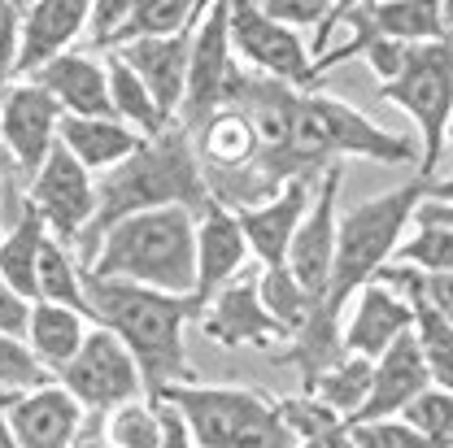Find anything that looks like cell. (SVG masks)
<instances>
[{"label":"cell","instance_id":"1","mask_svg":"<svg viewBox=\"0 0 453 448\" xmlns=\"http://www.w3.org/2000/svg\"><path fill=\"white\" fill-rule=\"evenodd\" d=\"M210 187L196 162V144L192 135L174 122L162 135L144 140V148L135 157H127L122 166L101 174L96 183V214L88 231L79 235V266L88 270L96 257V244L110 226L127 223L135 214H153V209H192L196 218L210 209Z\"/></svg>","mask_w":453,"mask_h":448},{"label":"cell","instance_id":"2","mask_svg":"<svg viewBox=\"0 0 453 448\" xmlns=\"http://www.w3.org/2000/svg\"><path fill=\"white\" fill-rule=\"evenodd\" d=\"M83 287H88L92 323L118 336L122 348L131 353V361L144 379L149 405L166 388L196 383V370H192L188 348H183V327H188V318H196L188 296H166L153 287L92 279V275H83Z\"/></svg>","mask_w":453,"mask_h":448},{"label":"cell","instance_id":"3","mask_svg":"<svg viewBox=\"0 0 453 448\" xmlns=\"http://www.w3.org/2000/svg\"><path fill=\"white\" fill-rule=\"evenodd\" d=\"M92 279H118L153 287L166 296L196 292V214L192 209H153L110 226L96 244Z\"/></svg>","mask_w":453,"mask_h":448},{"label":"cell","instance_id":"4","mask_svg":"<svg viewBox=\"0 0 453 448\" xmlns=\"http://www.w3.org/2000/svg\"><path fill=\"white\" fill-rule=\"evenodd\" d=\"M344 157H366V162H384V166H418V148L405 135L375 126L353 105L323 96V92L296 96L292 131H288V144L275 162L280 178L288 183L296 174H323Z\"/></svg>","mask_w":453,"mask_h":448},{"label":"cell","instance_id":"5","mask_svg":"<svg viewBox=\"0 0 453 448\" xmlns=\"http://www.w3.org/2000/svg\"><path fill=\"white\" fill-rule=\"evenodd\" d=\"M157 400H170L188 418L196 448H296L275 400H266L253 388L179 383V388H166Z\"/></svg>","mask_w":453,"mask_h":448},{"label":"cell","instance_id":"6","mask_svg":"<svg viewBox=\"0 0 453 448\" xmlns=\"http://www.w3.org/2000/svg\"><path fill=\"white\" fill-rule=\"evenodd\" d=\"M384 101H393L414 118L418 126V178L432 183V174L441 166L445 153V131L453 118V40H432V44H414L405 49L401 74L393 83L380 87Z\"/></svg>","mask_w":453,"mask_h":448},{"label":"cell","instance_id":"7","mask_svg":"<svg viewBox=\"0 0 453 448\" xmlns=\"http://www.w3.org/2000/svg\"><path fill=\"white\" fill-rule=\"evenodd\" d=\"M240 74V61L231 53V4L214 0L205 4L196 35H192V61H188V96L179 110V126L192 135L226 105L231 79Z\"/></svg>","mask_w":453,"mask_h":448},{"label":"cell","instance_id":"8","mask_svg":"<svg viewBox=\"0 0 453 448\" xmlns=\"http://www.w3.org/2000/svg\"><path fill=\"white\" fill-rule=\"evenodd\" d=\"M231 53L249 65V74L271 79L283 87H310V65L314 57L305 49V40L296 31L280 27L275 18L262 13V4L253 0H235L231 4Z\"/></svg>","mask_w":453,"mask_h":448},{"label":"cell","instance_id":"9","mask_svg":"<svg viewBox=\"0 0 453 448\" xmlns=\"http://www.w3.org/2000/svg\"><path fill=\"white\" fill-rule=\"evenodd\" d=\"M61 388L79 400V409H122L144 396V379L122 339L105 327H92L79 357L61 370Z\"/></svg>","mask_w":453,"mask_h":448},{"label":"cell","instance_id":"10","mask_svg":"<svg viewBox=\"0 0 453 448\" xmlns=\"http://www.w3.org/2000/svg\"><path fill=\"white\" fill-rule=\"evenodd\" d=\"M27 205L44 218L49 235L57 244H65V248L79 244V235L92 223V214H96V183H92L88 170L61 148V140L49 153L44 170L27 183Z\"/></svg>","mask_w":453,"mask_h":448},{"label":"cell","instance_id":"11","mask_svg":"<svg viewBox=\"0 0 453 448\" xmlns=\"http://www.w3.org/2000/svg\"><path fill=\"white\" fill-rule=\"evenodd\" d=\"M340 183H344V166H327L319 174V187H314V205L310 214L301 218L296 235H292V248H288V262L283 270L301 283V292L314 300H323L327 279H332V262H336V201H340Z\"/></svg>","mask_w":453,"mask_h":448},{"label":"cell","instance_id":"12","mask_svg":"<svg viewBox=\"0 0 453 448\" xmlns=\"http://www.w3.org/2000/svg\"><path fill=\"white\" fill-rule=\"evenodd\" d=\"M61 105L44 87H35L31 79L13 83V92L4 96L0 105V144L9 148V157L18 162V174L22 183H31L49 153L57 148V135H61Z\"/></svg>","mask_w":453,"mask_h":448},{"label":"cell","instance_id":"13","mask_svg":"<svg viewBox=\"0 0 453 448\" xmlns=\"http://www.w3.org/2000/svg\"><path fill=\"white\" fill-rule=\"evenodd\" d=\"M88 0H35L18 4V65L13 74L31 79L57 57L70 53V44L88 31Z\"/></svg>","mask_w":453,"mask_h":448},{"label":"cell","instance_id":"14","mask_svg":"<svg viewBox=\"0 0 453 448\" xmlns=\"http://www.w3.org/2000/svg\"><path fill=\"white\" fill-rule=\"evenodd\" d=\"M314 205V174H296L288 178L280 192L262 205H249V209H235L240 231L249 239V253L266 266V270H280L288 262V248H292V235L301 218L310 214Z\"/></svg>","mask_w":453,"mask_h":448},{"label":"cell","instance_id":"15","mask_svg":"<svg viewBox=\"0 0 453 448\" xmlns=\"http://www.w3.org/2000/svg\"><path fill=\"white\" fill-rule=\"evenodd\" d=\"M249 239L240 231V218L223 209V205H210L201 218H196V292H192V309L201 318V309L244 275V262H249Z\"/></svg>","mask_w":453,"mask_h":448},{"label":"cell","instance_id":"16","mask_svg":"<svg viewBox=\"0 0 453 448\" xmlns=\"http://www.w3.org/2000/svg\"><path fill=\"white\" fill-rule=\"evenodd\" d=\"M0 400L18 448H74L83 409L61 383H44L27 396H0Z\"/></svg>","mask_w":453,"mask_h":448},{"label":"cell","instance_id":"17","mask_svg":"<svg viewBox=\"0 0 453 448\" xmlns=\"http://www.w3.org/2000/svg\"><path fill=\"white\" fill-rule=\"evenodd\" d=\"M414 331V305L405 296H396L393 287L371 283L353 296V314L344 323V353L349 357H366L380 361L401 336Z\"/></svg>","mask_w":453,"mask_h":448},{"label":"cell","instance_id":"18","mask_svg":"<svg viewBox=\"0 0 453 448\" xmlns=\"http://www.w3.org/2000/svg\"><path fill=\"white\" fill-rule=\"evenodd\" d=\"M427 388H432V375H427V361H423L418 339L410 331V336H401L393 348L375 361L371 396H366V405H362L344 427H362V422H380V418H401V409H405L414 396H423Z\"/></svg>","mask_w":453,"mask_h":448},{"label":"cell","instance_id":"19","mask_svg":"<svg viewBox=\"0 0 453 448\" xmlns=\"http://www.w3.org/2000/svg\"><path fill=\"white\" fill-rule=\"evenodd\" d=\"M201 331L223 344V348H266L275 339H288L280 331V323L262 309V296H257V279L253 275H240V279L223 287L205 309H201Z\"/></svg>","mask_w":453,"mask_h":448},{"label":"cell","instance_id":"20","mask_svg":"<svg viewBox=\"0 0 453 448\" xmlns=\"http://www.w3.org/2000/svg\"><path fill=\"white\" fill-rule=\"evenodd\" d=\"M192 35H170V40H135L127 49H118V57L135 70V79L149 87V96L157 101V110L166 113V122H179L183 96H188V61H192Z\"/></svg>","mask_w":453,"mask_h":448},{"label":"cell","instance_id":"21","mask_svg":"<svg viewBox=\"0 0 453 448\" xmlns=\"http://www.w3.org/2000/svg\"><path fill=\"white\" fill-rule=\"evenodd\" d=\"M35 87L53 96L65 118H113L110 101V70L92 53H65L40 74H31Z\"/></svg>","mask_w":453,"mask_h":448},{"label":"cell","instance_id":"22","mask_svg":"<svg viewBox=\"0 0 453 448\" xmlns=\"http://www.w3.org/2000/svg\"><path fill=\"white\" fill-rule=\"evenodd\" d=\"M57 140L88 174L92 170L110 174L113 166H122L127 157H135L144 148V135L131 131L118 118H61V135Z\"/></svg>","mask_w":453,"mask_h":448},{"label":"cell","instance_id":"23","mask_svg":"<svg viewBox=\"0 0 453 448\" xmlns=\"http://www.w3.org/2000/svg\"><path fill=\"white\" fill-rule=\"evenodd\" d=\"M88 331H92V327H88L83 314L35 300V305H31V327H27V348L35 353V361H40L44 370H57V375H61V370L79 357Z\"/></svg>","mask_w":453,"mask_h":448},{"label":"cell","instance_id":"24","mask_svg":"<svg viewBox=\"0 0 453 448\" xmlns=\"http://www.w3.org/2000/svg\"><path fill=\"white\" fill-rule=\"evenodd\" d=\"M44 239H49V226L31 205L18 214V223L0 235V279L31 305H35V270H40Z\"/></svg>","mask_w":453,"mask_h":448},{"label":"cell","instance_id":"25","mask_svg":"<svg viewBox=\"0 0 453 448\" xmlns=\"http://www.w3.org/2000/svg\"><path fill=\"white\" fill-rule=\"evenodd\" d=\"M366 18L380 35H388L396 44L414 49V44H432V40H449L441 4H418V0H380L366 4Z\"/></svg>","mask_w":453,"mask_h":448},{"label":"cell","instance_id":"26","mask_svg":"<svg viewBox=\"0 0 453 448\" xmlns=\"http://www.w3.org/2000/svg\"><path fill=\"white\" fill-rule=\"evenodd\" d=\"M35 300L44 305H61V309H74L92 323V309H88V287H83V266L70 257L65 244H57L53 235L44 239V253H40V270H35Z\"/></svg>","mask_w":453,"mask_h":448},{"label":"cell","instance_id":"27","mask_svg":"<svg viewBox=\"0 0 453 448\" xmlns=\"http://www.w3.org/2000/svg\"><path fill=\"white\" fill-rule=\"evenodd\" d=\"M105 70H110V101H113V118H118V122H127V126L140 131L144 140H153V135H162L166 126H174V122H166V113L157 110V101L149 96V87L135 79V70H131L122 57L113 53L110 61H105Z\"/></svg>","mask_w":453,"mask_h":448},{"label":"cell","instance_id":"28","mask_svg":"<svg viewBox=\"0 0 453 448\" xmlns=\"http://www.w3.org/2000/svg\"><path fill=\"white\" fill-rule=\"evenodd\" d=\"M205 4H192V0H131V18H127V31H122V44H135V40H170V35H183V31H196Z\"/></svg>","mask_w":453,"mask_h":448},{"label":"cell","instance_id":"29","mask_svg":"<svg viewBox=\"0 0 453 448\" xmlns=\"http://www.w3.org/2000/svg\"><path fill=\"white\" fill-rule=\"evenodd\" d=\"M371 375H375V361H366V357H340L336 366L310 388L305 396H319L327 409H336L340 418L349 422L362 405H366V396H371Z\"/></svg>","mask_w":453,"mask_h":448},{"label":"cell","instance_id":"30","mask_svg":"<svg viewBox=\"0 0 453 448\" xmlns=\"http://www.w3.org/2000/svg\"><path fill=\"white\" fill-rule=\"evenodd\" d=\"M257 296H262V309L280 323V331L288 339L301 336L305 327H310V318H314V300L301 292V283L292 279L288 270H262V279H257Z\"/></svg>","mask_w":453,"mask_h":448},{"label":"cell","instance_id":"31","mask_svg":"<svg viewBox=\"0 0 453 448\" xmlns=\"http://www.w3.org/2000/svg\"><path fill=\"white\" fill-rule=\"evenodd\" d=\"M414 339H418V348H423L432 388L453 392V327L441 323L423 300H414Z\"/></svg>","mask_w":453,"mask_h":448},{"label":"cell","instance_id":"32","mask_svg":"<svg viewBox=\"0 0 453 448\" xmlns=\"http://www.w3.org/2000/svg\"><path fill=\"white\" fill-rule=\"evenodd\" d=\"M275 409H280L283 427L292 431V440L296 444H310V440H327L332 431H340L344 427V418H340L336 409H327L319 396H283V400H275Z\"/></svg>","mask_w":453,"mask_h":448},{"label":"cell","instance_id":"33","mask_svg":"<svg viewBox=\"0 0 453 448\" xmlns=\"http://www.w3.org/2000/svg\"><path fill=\"white\" fill-rule=\"evenodd\" d=\"M401 422L414 427L423 440H432L436 448H453V392L427 388V392L414 396L401 409Z\"/></svg>","mask_w":453,"mask_h":448},{"label":"cell","instance_id":"34","mask_svg":"<svg viewBox=\"0 0 453 448\" xmlns=\"http://www.w3.org/2000/svg\"><path fill=\"white\" fill-rule=\"evenodd\" d=\"M396 266H414L423 275H453V231L445 226H418L396 248Z\"/></svg>","mask_w":453,"mask_h":448},{"label":"cell","instance_id":"35","mask_svg":"<svg viewBox=\"0 0 453 448\" xmlns=\"http://www.w3.org/2000/svg\"><path fill=\"white\" fill-rule=\"evenodd\" d=\"M44 383H49V370L35 361L27 339L0 336V388H4V396H27Z\"/></svg>","mask_w":453,"mask_h":448},{"label":"cell","instance_id":"36","mask_svg":"<svg viewBox=\"0 0 453 448\" xmlns=\"http://www.w3.org/2000/svg\"><path fill=\"white\" fill-rule=\"evenodd\" d=\"M110 440L118 448H162V422L149 400L122 405L110 418Z\"/></svg>","mask_w":453,"mask_h":448},{"label":"cell","instance_id":"37","mask_svg":"<svg viewBox=\"0 0 453 448\" xmlns=\"http://www.w3.org/2000/svg\"><path fill=\"white\" fill-rule=\"evenodd\" d=\"M357 448H436L432 440H423L414 427H405L401 418H380V422H362L349 427Z\"/></svg>","mask_w":453,"mask_h":448},{"label":"cell","instance_id":"38","mask_svg":"<svg viewBox=\"0 0 453 448\" xmlns=\"http://www.w3.org/2000/svg\"><path fill=\"white\" fill-rule=\"evenodd\" d=\"M262 13L296 31V27H323L336 13V4L332 0H262Z\"/></svg>","mask_w":453,"mask_h":448},{"label":"cell","instance_id":"39","mask_svg":"<svg viewBox=\"0 0 453 448\" xmlns=\"http://www.w3.org/2000/svg\"><path fill=\"white\" fill-rule=\"evenodd\" d=\"M127 18H131V0H92V13H88L92 44H96V49H113V53H118L122 31H127Z\"/></svg>","mask_w":453,"mask_h":448},{"label":"cell","instance_id":"40","mask_svg":"<svg viewBox=\"0 0 453 448\" xmlns=\"http://www.w3.org/2000/svg\"><path fill=\"white\" fill-rule=\"evenodd\" d=\"M366 65L375 70V79H380V87L384 83H393L396 74H401V61H405V44H396V40H388V35H380L375 31V40L366 44Z\"/></svg>","mask_w":453,"mask_h":448},{"label":"cell","instance_id":"41","mask_svg":"<svg viewBox=\"0 0 453 448\" xmlns=\"http://www.w3.org/2000/svg\"><path fill=\"white\" fill-rule=\"evenodd\" d=\"M27 327H31V300H22L9 283L0 279V336L27 339Z\"/></svg>","mask_w":453,"mask_h":448},{"label":"cell","instance_id":"42","mask_svg":"<svg viewBox=\"0 0 453 448\" xmlns=\"http://www.w3.org/2000/svg\"><path fill=\"white\" fill-rule=\"evenodd\" d=\"M153 409H157V422H162V448H196L188 418H183L170 400H157Z\"/></svg>","mask_w":453,"mask_h":448},{"label":"cell","instance_id":"43","mask_svg":"<svg viewBox=\"0 0 453 448\" xmlns=\"http://www.w3.org/2000/svg\"><path fill=\"white\" fill-rule=\"evenodd\" d=\"M13 65H18V22L0 35V105H4V96L13 92V83H18Z\"/></svg>","mask_w":453,"mask_h":448},{"label":"cell","instance_id":"44","mask_svg":"<svg viewBox=\"0 0 453 448\" xmlns=\"http://www.w3.org/2000/svg\"><path fill=\"white\" fill-rule=\"evenodd\" d=\"M414 223H418V226H445V231H453V205H432V201H423V205H418V214H414Z\"/></svg>","mask_w":453,"mask_h":448},{"label":"cell","instance_id":"45","mask_svg":"<svg viewBox=\"0 0 453 448\" xmlns=\"http://www.w3.org/2000/svg\"><path fill=\"white\" fill-rule=\"evenodd\" d=\"M427 201H432V205H453V174L427 183Z\"/></svg>","mask_w":453,"mask_h":448},{"label":"cell","instance_id":"46","mask_svg":"<svg viewBox=\"0 0 453 448\" xmlns=\"http://www.w3.org/2000/svg\"><path fill=\"white\" fill-rule=\"evenodd\" d=\"M13 22H18V4H13V0H0V35H4Z\"/></svg>","mask_w":453,"mask_h":448},{"label":"cell","instance_id":"47","mask_svg":"<svg viewBox=\"0 0 453 448\" xmlns=\"http://www.w3.org/2000/svg\"><path fill=\"white\" fill-rule=\"evenodd\" d=\"M0 448H18L13 431H9V418H4V400H0Z\"/></svg>","mask_w":453,"mask_h":448},{"label":"cell","instance_id":"48","mask_svg":"<svg viewBox=\"0 0 453 448\" xmlns=\"http://www.w3.org/2000/svg\"><path fill=\"white\" fill-rule=\"evenodd\" d=\"M296 448H327L323 440H310V444H296Z\"/></svg>","mask_w":453,"mask_h":448},{"label":"cell","instance_id":"49","mask_svg":"<svg viewBox=\"0 0 453 448\" xmlns=\"http://www.w3.org/2000/svg\"><path fill=\"white\" fill-rule=\"evenodd\" d=\"M445 140H449V144H453V118H449V131H445Z\"/></svg>","mask_w":453,"mask_h":448}]
</instances>
